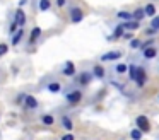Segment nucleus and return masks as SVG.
Instances as JSON below:
<instances>
[{
  "label": "nucleus",
  "instance_id": "obj_1",
  "mask_svg": "<svg viewBox=\"0 0 159 140\" xmlns=\"http://www.w3.org/2000/svg\"><path fill=\"white\" fill-rule=\"evenodd\" d=\"M82 97H84V92H82V89L80 87H69L65 92H63V99H65V102L67 104H70V106H77L80 101H82Z\"/></svg>",
  "mask_w": 159,
  "mask_h": 140
},
{
  "label": "nucleus",
  "instance_id": "obj_2",
  "mask_svg": "<svg viewBox=\"0 0 159 140\" xmlns=\"http://www.w3.org/2000/svg\"><path fill=\"white\" fill-rule=\"evenodd\" d=\"M43 89H46L50 94H63V92H65L63 84L58 80V79H55V77H48V79H46V82L43 84Z\"/></svg>",
  "mask_w": 159,
  "mask_h": 140
},
{
  "label": "nucleus",
  "instance_id": "obj_3",
  "mask_svg": "<svg viewBox=\"0 0 159 140\" xmlns=\"http://www.w3.org/2000/svg\"><path fill=\"white\" fill-rule=\"evenodd\" d=\"M93 80H94V75L91 70H82L80 74H77L75 77H74L75 87H87V85H91Z\"/></svg>",
  "mask_w": 159,
  "mask_h": 140
},
{
  "label": "nucleus",
  "instance_id": "obj_4",
  "mask_svg": "<svg viewBox=\"0 0 159 140\" xmlns=\"http://www.w3.org/2000/svg\"><path fill=\"white\" fill-rule=\"evenodd\" d=\"M69 16H70V22H72V24H79V22H82V20H84L86 14H84V10L80 9L79 5H70Z\"/></svg>",
  "mask_w": 159,
  "mask_h": 140
},
{
  "label": "nucleus",
  "instance_id": "obj_5",
  "mask_svg": "<svg viewBox=\"0 0 159 140\" xmlns=\"http://www.w3.org/2000/svg\"><path fill=\"white\" fill-rule=\"evenodd\" d=\"M60 75H63V77H69V79L75 77V75H77V67H75V63H74L72 60H67L65 63L60 67Z\"/></svg>",
  "mask_w": 159,
  "mask_h": 140
},
{
  "label": "nucleus",
  "instance_id": "obj_6",
  "mask_svg": "<svg viewBox=\"0 0 159 140\" xmlns=\"http://www.w3.org/2000/svg\"><path fill=\"white\" fill-rule=\"evenodd\" d=\"M123 56V53H121L120 50H111V51H106V53H103L99 56V63H110V61H118L120 58Z\"/></svg>",
  "mask_w": 159,
  "mask_h": 140
},
{
  "label": "nucleus",
  "instance_id": "obj_7",
  "mask_svg": "<svg viewBox=\"0 0 159 140\" xmlns=\"http://www.w3.org/2000/svg\"><path fill=\"white\" fill-rule=\"evenodd\" d=\"M135 126H137L139 130H142L144 133L151 132V121H149V118L145 115H139L137 118H135Z\"/></svg>",
  "mask_w": 159,
  "mask_h": 140
},
{
  "label": "nucleus",
  "instance_id": "obj_8",
  "mask_svg": "<svg viewBox=\"0 0 159 140\" xmlns=\"http://www.w3.org/2000/svg\"><path fill=\"white\" fill-rule=\"evenodd\" d=\"M91 72H93L94 79H98V80H104V79H106V75H108L106 68H104L101 63H96V65H93V68H91Z\"/></svg>",
  "mask_w": 159,
  "mask_h": 140
},
{
  "label": "nucleus",
  "instance_id": "obj_9",
  "mask_svg": "<svg viewBox=\"0 0 159 140\" xmlns=\"http://www.w3.org/2000/svg\"><path fill=\"white\" fill-rule=\"evenodd\" d=\"M12 19L16 20V22L19 24V27H26V22H28V17H26V12L21 9V7H17V9L14 10V17Z\"/></svg>",
  "mask_w": 159,
  "mask_h": 140
},
{
  "label": "nucleus",
  "instance_id": "obj_10",
  "mask_svg": "<svg viewBox=\"0 0 159 140\" xmlns=\"http://www.w3.org/2000/svg\"><path fill=\"white\" fill-rule=\"evenodd\" d=\"M24 108L28 109V111H36V109L39 108L38 97H34L33 94H28L26 96V101H24Z\"/></svg>",
  "mask_w": 159,
  "mask_h": 140
},
{
  "label": "nucleus",
  "instance_id": "obj_11",
  "mask_svg": "<svg viewBox=\"0 0 159 140\" xmlns=\"http://www.w3.org/2000/svg\"><path fill=\"white\" fill-rule=\"evenodd\" d=\"M145 82H147V70H145V67H140V65H139V74H137L135 85H137L139 89H142L145 85Z\"/></svg>",
  "mask_w": 159,
  "mask_h": 140
},
{
  "label": "nucleus",
  "instance_id": "obj_12",
  "mask_svg": "<svg viewBox=\"0 0 159 140\" xmlns=\"http://www.w3.org/2000/svg\"><path fill=\"white\" fill-rule=\"evenodd\" d=\"M60 126H62L63 130H67V132H72L74 130V120L70 118L69 115H62L60 116Z\"/></svg>",
  "mask_w": 159,
  "mask_h": 140
},
{
  "label": "nucleus",
  "instance_id": "obj_13",
  "mask_svg": "<svg viewBox=\"0 0 159 140\" xmlns=\"http://www.w3.org/2000/svg\"><path fill=\"white\" fill-rule=\"evenodd\" d=\"M140 53H142V58H144V60H154L159 51L156 46H149V48H145V50H142Z\"/></svg>",
  "mask_w": 159,
  "mask_h": 140
},
{
  "label": "nucleus",
  "instance_id": "obj_14",
  "mask_svg": "<svg viewBox=\"0 0 159 140\" xmlns=\"http://www.w3.org/2000/svg\"><path fill=\"white\" fill-rule=\"evenodd\" d=\"M115 17L121 22H128V20L134 19V12H128V10H116L115 12Z\"/></svg>",
  "mask_w": 159,
  "mask_h": 140
},
{
  "label": "nucleus",
  "instance_id": "obj_15",
  "mask_svg": "<svg viewBox=\"0 0 159 140\" xmlns=\"http://www.w3.org/2000/svg\"><path fill=\"white\" fill-rule=\"evenodd\" d=\"M24 34H26L24 27H21L16 34H12L11 36V44L12 46H19V43H22V39H24Z\"/></svg>",
  "mask_w": 159,
  "mask_h": 140
},
{
  "label": "nucleus",
  "instance_id": "obj_16",
  "mask_svg": "<svg viewBox=\"0 0 159 140\" xmlns=\"http://www.w3.org/2000/svg\"><path fill=\"white\" fill-rule=\"evenodd\" d=\"M41 33H43L41 27H39V26H34V27L31 29V33H29V41H28V43H29V44H34L36 41L41 38Z\"/></svg>",
  "mask_w": 159,
  "mask_h": 140
},
{
  "label": "nucleus",
  "instance_id": "obj_17",
  "mask_svg": "<svg viewBox=\"0 0 159 140\" xmlns=\"http://www.w3.org/2000/svg\"><path fill=\"white\" fill-rule=\"evenodd\" d=\"M125 26H123V22H120L118 26H115V29H113V34L110 36V39H118V38H123V34H125Z\"/></svg>",
  "mask_w": 159,
  "mask_h": 140
},
{
  "label": "nucleus",
  "instance_id": "obj_18",
  "mask_svg": "<svg viewBox=\"0 0 159 140\" xmlns=\"http://www.w3.org/2000/svg\"><path fill=\"white\" fill-rule=\"evenodd\" d=\"M137 74H139V65L137 63H130L128 65V80L135 82L137 80Z\"/></svg>",
  "mask_w": 159,
  "mask_h": 140
},
{
  "label": "nucleus",
  "instance_id": "obj_19",
  "mask_svg": "<svg viewBox=\"0 0 159 140\" xmlns=\"http://www.w3.org/2000/svg\"><path fill=\"white\" fill-rule=\"evenodd\" d=\"M39 121H41V125H45V126L55 125V118H53V115H48V113H45V115L39 116Z\"/></svg>",
  "mask_w": 159,
  "mask_h": 140
},
{
  "label": "nucleus",
  "instance_id": "obj_20",
  "mask_svg": "<svg viewBox=\"0 0 159 140\" xmlns=\"http://www.w3.org/2000/svg\"><path fill=\"white\" fill-rule=\"evenodd\" d=\"M113 72L116 75H123V74L128 72V65L127 63H115L113 65Z\"/></svg>",
  "mask_w": 159,
  "mask_h": 140
},
{
  "label": "nucleus",
  "instance_id": "obj_21",
  "mask_svg": "<svg viewBox=\"0 0 159 140\" xmlns=\"http://www.w3.org/2000/svg\"><path fill=\"white\" fill-rule=\"evenodd\" d=\"M52 9V0H39L38 2V10L39 12H48Z\"/></svg>",
  "mask_w": 159,
  "mask_h": 140
},
{
  "label": "nucleus",
  "instance_id": "obj_22",
  "mask_svg": "<svg viewBox=\"0 0 159 140\" xmlns=\"http://www.w3.org/2000/svg\"><path fill=\"white\" fill-rule=\"evenodd\" d=\"M123 26H125L127 31H137L139 27H140V22L135 20V19H132V20H128V22H123Z\"/></svg>",
  "mask_w": 159,
  "mask_h": 140
},
{
  "label": "nucleus",
  "instance_id": "obj_23",
  "mask_svg": "<svg viewBox=\"0 0 159 140\" xmlns=\"http://www.w3.org/2000/svg\"><path fill=\"white\" fill-rule=\"evenodd\" d=\"M144 10H145V16L147 17H156V5L152 2H149V3H145V7H144Z\"/></svg>",
  "mask_w": 159,
  "mask_h": 140
},
{
  "label": "nucleus",
  "instance_id": "obj_24",
  "mask_svg": "<svg viewBox=\"0 0 159 140\" xmlns=\"http://www.w3.org/2000/svg\"><path fill=\"white\" fill-rule=\"evenodd\" d=\"M142 137H144V132H142V130H139L137 126L130 130V138L132 140H142Z\"/></svg>",
  "mask_w": 159,
  "mask_h": 140
},
{
  "label": "nucleus",
  "instance_id": "obj_25",
  "mask_svg": "<svg viewBox=\"0 0 159 140\" xmlns=\"http://www.w3.org/2000/svg\"><path fill=\"white\" fill-rule=\"evenodd\" d=\"M144 17H147V16H145L144 7H139V9H135V10H134V19H135V20H139V22H140V20L144 19Z\"/></svg>",
  "mask_w": 159,
  "mask_h": 140
},
{
  "label": "nucleus",
  "instance_id": "obj_26",
  "mask_svg": "<svg viewBox=\"0 0 159 140\" xmlns=\"http://www.w3.org/2000/svg\"><path fill=\"white\" fill-rule=\"evenodd\" d=\"M128 46H130V50H140V46H142V41L140 39H137V38H134V39L128 43Z\"/></svg>",
  "mask_w": 159,
  "mask_h": 140
},
{
  "label": "nucleus",
  "instance_id": "obj_27",
  "mask_svg": "<svg viewBox=\"0 0 159 140\" xmlns=\"http://www.w3.org/2000/svg\"><path fill=\"white\" fill-rule=\"evenodd\" d=\"M19 29H21V27H19V24L16 22L14 19H12V20H11V26H9V34H11V36H12V34H16V33H17Z\"/></svg>",
  "mask_w": 159,
  "mask_h": 140
},
{
  "label": "nucleus",
  "instance_id": "obj_28",
  "mask_svg": "<svg viewBox=\"0 0 159 140\" xmlns=\"http://www.w3.org/2000/svg\"><path fill=\"white\" fill-rule=\"evenodd\" d=\"M154 43H156V41H154V38H149L147 41H142L140 51H142V50H145V48H149V46H154Z\"/></svg>",
  "mask_w": 159,
  "mask_h": 140
},
{
  "label": "nucleus",
  "instance_id": "obj_29",
  "mask_svg": "<svg viewBox=\"0 0 159 140\" xmlns=\"http://www.w3.org/2000/svg\"><path fill=\"white\" fill-rule=\"evenodd\" d=\"M9 53V44L7 43H0V58L5 56Z\"/></svg>",
  "mask_w": 159,
  "mask_h": 140
},
{
  "label": "nucleus",
  "instance_id": "obj_30",
  "mask_svg": "<svg viewBox=\"0 0 159 140\" xmlns=\"http://www.w3.org/2000/svg\"><path fill=\"white\" fill-rule=\"evenodd\" d=\"M26 96H28L26 92H19V94H17V99H16V102H17V104H22V106H24Z\"/></svg>",
  "mask_w": 159,
  "mask_h": 140
},
{
  "label": "nucleus",
  "instance_id": "obj_31",
  "mask_svg": "<svg viewBox=\"0 0 159 140\" xmlns=\"http://www.w3.org/2000/svg\"><path fill=\"white\" fill-rule=\"evenodd\" d=\"M151 27H154V29L159 31V16H156L151 19Z\"/></svg>",
  "mask_w": 159,
  "mask_h": 140
},
{
  "label": "nucleus",
  "instance_id": "obj_32",
  "mask_svg": "<svg viewBox=\"0 0 159 140\" xmlns=\"http://www.w3.org/2000/svg\"><path fill=\"white\" fill-rule=\"evenodd\" d=\"M58 140H75V137H74V133H72V132H67L65 135H62Z\"/></svg>",
  "mask_w": 159,
  "mask_h": 140
},
{
  "label": "nucleus",
  "instance_id": "obj_33",
  "mask_svg": "<svg viewBox=\"0 0 159 140\" xmlns=\"http://www.w3.org/2000/svg\"><path fill=\"white\" fill-rule=\"evenodd\" d=\"M123 39H127V41H132V39H134V31H125Z\"/></svg>",
  "mask_w": 159,
  "mask_h": 140
},
{
  "label": "nucleus",
  "instance_id": "obj_34",
  "mask_svg": "<svg viewBox=\"0 0 159 140\" xmlns=\"http://www.w3.org/2000/svg\"><path fill=\"white\" fill-rule=\"evenodd\" d=\"M157 33H159V31H157V29H154V27H149V29L145 31V34H147V36H151V38H152V36H156Z\"/></svg>",
  "mask_w": 159,
  "mask_h": 140
},
{
  "label": "nucleus",
  "instance_id": "obj_35",
  "mask_svg": "<svg viewBox=\"0 0 159 140\" xmlns=\"http://www.w3.org/2000/svg\"><path fill=\"white\" fill-rule=\"evenodd\" d=\"M55 3L60 7V9H62V7H65V5H67V0H55Z\"/></svg>",
  "mask_w": 159,
  "mask_h": 140
},
{
  "label": "nucleus",
  "instance_id": "obj_36",
  "mask_svg": "<svg viewBox=\"0 0 159 140\" xmlns=\"http://www.w3.org/2000/svg\"><path fill=\"white\" fill-rule=\"evenodd\" d=\"M24 5H28V0H19V2H17V7H21V9Z\"/></svg>",
  "mask_w": 159,
  "mask_h": 140
},
{
  "label": "nucleus",
  "instance_id": "obj_37",
  "mask_svg": "<svg viewBox=\"0 0 159 140\" xmlns=\"http://www.w3.org/2000/svg\"><path fill=\"white\" fill-rule=\"evenodd\" d=\"M157 102H159V94H157Z\"/></svg>",
  "mask_w": 159,
  "mask_h": 140
},
{
  "label": "nucleus",
  "instance_id": "obj_38",
  "mask_svg": "<svg viewBox=\"0 0 159 140\" xmlns=\"http://www.w3.org/2000/svg\"><path fill=\"white\" fill-rule=\"evenodd\" d=\"M157 140H159V137H157Z\"/></svg>",
  "mask_w": 159,
  "mask_h": 140
}]
</instances>
